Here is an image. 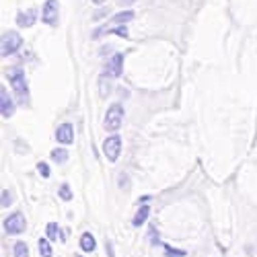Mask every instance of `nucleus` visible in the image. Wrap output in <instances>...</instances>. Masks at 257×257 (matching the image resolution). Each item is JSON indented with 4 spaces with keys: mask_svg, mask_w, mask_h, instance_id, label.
I'll use <instances>...</instances> for the list:
<instances>
[{
    "mask_svg": "<svg viewBox=\"0 0 257 257\" xmlns=\"http://www.w3.org/2000/svg\"><path fill=\"white\" fill-rule=\"evenodd\" d=\"M58 196H60L64 202H70V200L74 198V196H72V189H70V185H68V183H62V185H60Z\"/></svg>",
    "mask_w": 257,
    "mask_h": 257,
    "instance_id": "nucleus-20",
    "label": "nucleus"
},
{
    "mask_svg": "<svg viewBox=\"0 0 257 257\" xmlns=\"http://www.w3.org/2000/svg\"><path fill=\"white\" fill-rule=\"evenodd\" d=\"M11 204H13V194H11L9 189H3V206L9 208Z\"/></svg>",
    "mask_w": 257,
    "mask_h": 257,
    "instance_id": "nucleus-22",
    "label": "nucleus"
},
{
    "mask_svg": "<svg viewBox=\"0 0 257 257\" xmlns=\"http://www.w3.org/2000/svg\"><path fill=\"white\" fill-rule=\"evenodd\" d=\"M41 21L50 27H56L60 23V3L58 0H46L44 11H41Z\"/></svg>",
    "mask_w": 257,
    "mask_h": 257,
    "instance_id": "nucleus-4",
    "label": "nucleus"
},
{
    "mask_svg": "<svg viewBox=\"0 0 257 257\" xmlns=\"http://www.w3.org/2000/svg\"><path fill=\"white\" fill-rule=\"evenodd\" d=\"M123 72V54H113L109 60H107L105 64V76H109V78H117L121 76Z\"/></svg>",
    "mask_w": 257,
    "mask_h": 257,
    "instance_id": "nucleus-7",
    "label": "nucleus"
},
{
    "mask_svg": "<svg viewBox=\"0 0 257 257\" xmlns=\"http://www.w3.org/2000/svg\"><path fill=\"white\" fill-rule=\"evenodd\" d=\"M105 249H107V257H113L115 253H113V245H111V241H105Z\"/></svg>",
    "mask_w": 257,
    "mask_h": 257,
    "instance_id": "nucleus-24",
    "label": "nucleus"
},
{
    "mask_svg": "<svg viewBox=\"0 0 257 257\" xmlns=\"http://www.w3.org/2000/svg\"><path fill=\"white\" fill-rule=\"evenodd\" d=\"M9 82L13 87V93H15V99L23 105V107H29L31 103V95H29V84H27V76H25V70L21 66H15L9 70Z\"/></svg>",
    "mask_w": 257,
    "mask_h": 257,
    "instance_id": "nucleus-1",
    "label": "nucleus"
},
{
    "mask_svg": "<svg viewBox=\"0 0 257 257\" xmlns=\"http://www.w3.org/2000/svg\"><path fill=\"white\" fill-rule=\"evenodd\" d=\"M37 21V11L35 9H27V11H21L19 15H17V25L19 27H31L33 23Z\"/></svg>",
    "mask_w": 257,
    "mask_h": 257,
    "instance_id": "nucleus-10",
    "label": "nucleus"
},
{
    "mask_svg": "<svg viewBox=\"0 0 257 257\" xmlns=\"http://www.w3.org/2000/svg\"><path fill=\"white\" fill-rule=\"evenodd\" d=\"M132 19H134V13L132 11H123V13H117L113 17L111 25H123V23H127V21H132Z\"/></svg>",
    "mask_w": 257,
    "mask_h": 257,
    "instance_id": "nucleus-15",
    "label": "nucleus"
},
{
    "mask_svg": "<svg viewBox=\"0 0 257 257\" xmlns=\"http://www.w3.org/2000/svg\"><path fill=\"white\" fill-rule=\"evenodd\" d=\"M78 245H80V249L84 253H93L97 249V241H95V237H93L91 232H82L80 239H78Z\"/></svg>",
    "mask_w": 257,
    "mask_h": 257,
    "instance_id": "nucleus-11",
    "label": "nucleus"
},
{
    "mask_svg": "<svg viewBox=\"0 0 257 257\" xmlns=\"http://www.w3.org/2000/svg\"><path fill=\"white\" fill-rule=\"evenodd\" d=\"M37 247H39V255H41V257H54V249H52V245H50V239H48V237L39 239Z\"/></svg>",
    "mask_w": 257,
    "mask_h": 257,
    "instance_id": "nucleus-13",
    "label": "nucleus"
},
{
    "mask_svg": "<svg viewBox=\"0 0 257 257\" xmlns=\"http://www.w3.org/2000/svg\"><path fill=\"white\" fill-rule=\"evenodd\" d=\"M103 153H105L107 161L115 163V161L119 159V155H121V136L111 134L109 138H105V142H103Z\"/></svg>",
    "mask_w": 257,
    "mask_h": 257,
    "instance_id": "nucleus-6",
    "label": "nucleus"
},
{
    "mask_svg": "<svg viewBox=\"0 0 257 257\" xmlns=\"http://www.w3.org/2000/svg\"><path fill=\"white\" fill-rule=\"evenodd\" d=\"M37 171H39V175L44 177V179H50V175H52V169H50V165L48 163H37Z\"/></svg>",
    "mask_w": 257,
    "mask_h": 257,
    "instance_id": "nucleus-21",
    "label": "nucleus"
},
{
    "mask_svg": "<svg viewBox=\"0 0 257 257\" xmlns=\"http://www.w3.org/2000/svg\"><path fill=\"white\" fill-rule=\"evenodd\" d=\"M50 157H52V161H54V163L64 165V163L68 161V151H66V148H54Z\"/></svg>",
    "mask_w": 257,
    "mask_h": 257,
    "instance_id": "nucleus-14",
    "label": "nucleus"
},
{
    "mask_svg": "<svg viewBox=\"0 0 257 257\" xmlns=\"http://www.w3.org/2000/svg\"><path fill=\"white\" fill-rule=\"evenodd\" d=\"M23 46V37H21L17 31H5L3 33V56L9 58L13 54H17Z\"/></svg>",
    "mask_w": 257,
    "mask_h": 257,
    "instance_id": "nucleus-3",
    "label": "nucleus"
},
{
    "mask_svg": "<svg viewBox=\"0 0 257 257\" xmlns=\"http://www.w3.org/2000/svg\"><path fill=\"white\" fill-rule=\"evenodd\" d=\"M121 123H123V107H121V103H113L109 109H107V113H105L103 125H105L107 132L115 134L119 127H121Z\"/></svg>",
    "mask_w": 257,
    "mask_h": 257,
    "instance_id": "nucleus-2",
    "label": "nucleus"
},
{
    "mask_svg": "<svg viewBox=\"0 0 257 257\" xmlns=\"http://www.w3.org/2000/svg\"><path fill=\"white\" fill-rule=\"evenodd\" d=\"M0 113H3V117H11L15 113V99L11 97L7 87L0 89Z\"/></svg>",
    "mask_w": 257,
    "mask_h": 257,
    "instance_id": "nucleus-9",
    "label": "nucleus"
},
{
    "mask_svg": "<svg viewBox=\"0 0 257 257\" xmlns=\"http://www.w3.org/2000/svg\"><path fill=\"white\" fill-rule=\"evenodd\" d=\"M161 247H163V251H165V257H185V255H187V251L175 249V247H171V245H167V243H163Z\"/></svg>",
    "mask_w": 257,
    "mask_h": 257,
    "instance_id": "nucleus-17",
    "label": "nucleus"
},
{
    "mask_svg": "<svg viewBox=\"0 0 257 257\" xmlns=\"http://www.w3.org/2000/svg\"><path fill=\"white\" fill-rule=\"evenodd\" d=\"M103 3H107V0H93V5H103Z\"/></svg>",
    "mask_w": 257,
    "mask_h": 257,
    "instance_id": "nucleus-27",
    "label": "nucleus"
},
{
    "mask_svg": "<svg viewBox=\"0 0 257 257\" xmlns=\"http://www.w3.org/2000/svg\"><path fill=\"white\" fill-rule=\"evenodd\" d=\"M46 237H48L50 241H56V239H60V226H58L56 222H50V224L46 226Z\"/></svg>",
    "mask_w": 257,
    "mask_h": 257,
    "instance_id": "nucleus-19",
    "label": "nucleus"
},
{
    "mask_svg": "<svg viewBox=\"0 0 257 257\" xmlns=\"http://www.w3.org/2000/svg\"><path fill=\"white\" fill-rule=\"evenodd\" d=\"M74 257H82V255H80V253H76V255H74Z\"/></svg>",
    "mask_w": 257,
    "mask_h": 257,
    "instance_id": "nucleus-28",
    "label": "nucleus"
},
{
    "mask_svg": "<svg viewBox=\"0 0 257 257\" xmlns=\"http://www.w3.org/2000/svg\"><path fill=\"white\" fill-rule=\"evenodd\" d=\"M25 228H27V220L23 216V212H13V214L7 216L5 230L9 234H21V232H25Z\"/></svg>",
    "mask_w": 257,
    "mask_h": 257,
    "instance_id": "nucleus-5",
    "label": "nucleus"
},
{
    "mask_svg": "<svg viewBox=\"0 0 257 257\" xmlns=\"http://www.w3.org/2000/svg\"><path fill=\"white\" fill-rule=\"evenodd\" d=\"M138 202H140V204H146V202H151V196H142V198H140Z\"/></svg>",
    "mask_w": 257,
    "mask_h": 257,
    "instance_id": "nucleus-25",
    "label": "nucleus"
},
{
    "mask_svg": "<svg viewBox=\"0 0 257 257\" xmlns=\"http://www.w3.org/2000/svg\"><path fill=\"white\" fill-rule=\"evenodd\" d=\"M13 255H15V257H29V247H27V243L17 241L15 247H13Z\"/></svg>",
    "mask_w": 257,
    "mask_h": 257,
    "instance_id": "nucleus-18",
    "label": "nucleus"
},
{
    "mask_svg": "<svg viewBox=\"0 0 257 257\" xmlns=\"http://www.w3.org/2000/svg\"><path fill=\"white\" fill-rule=\"evenodd\" d=\"M132 3H136V0H119V5H132Z\"/></svg>",
    "mask_w": 257,
    "mask_h": 257,
    "instance_id": "nucleus-26",
    "label": "nucleus"
},
{
    "mask_svg": "<svg viewBox=\"0 0 257 257\" xmlns=\"http://www.w3.org/2000/svg\"><path fill=\"white\" fill-rule=\"evenodd\" d=\"M127 183H130V179H127V175H125V173H121V175H119V187H123V189H125V187H127Z\"/></svg>",
    "mask_w": 257,
    "mask_h": 257,
    "instance_id": "nucleus-23",
    "label": "nucleus"
},
{
    "mask_svg": "<svg viewBox=\"0 0 257 257\" xmlns=\"http://www.w3.org/2000/svg\"><path fill=\"white\" fill-rule=\"evenodd\" d=\"M56 140H58L60 144H64V146L72 144V142H74V127H72V123H68V121L60 123L58 130H56Z\"/></svg>",
    "mask_w": 257,
    "mask_h": 257,
    "instance_id": "nucleus-8",
    "label": "nucleus"
},
{
    "mask_svg": "<svg viewBox=\"0 0 257 257\" xmlns=\"http://www.w3.org/2000/svg\"><path fill=\"white\" fill-rule=\"evenodd\" d=\"M148 241H151L153 247H161L163 245V241L159 239V230H157L155 224H148Z\"/></svg>",
    "mask_w": 257,
    "mask_h": 257,
    "instance_id": "nucleus-16",
    "label": "nucleus"
},
{
    "mask_svg": "<svg viewBox=\"0 0 257 257\" xmlns=\"http://www.w3.org/2000/svg\"><path fill=\"white\" fill-rule=\"evenodd\" d=\"M148 216H151V206L148 204H142L140 208H138V212L134 214V218H132V224L138 228V226H142L146 220H148Z\"/></svg>",
    "mask_w": 257,
    "mask_h": 257,
    "instance_id": "nucleus-12",
    "label": "nucleus"
}]
</instances>
